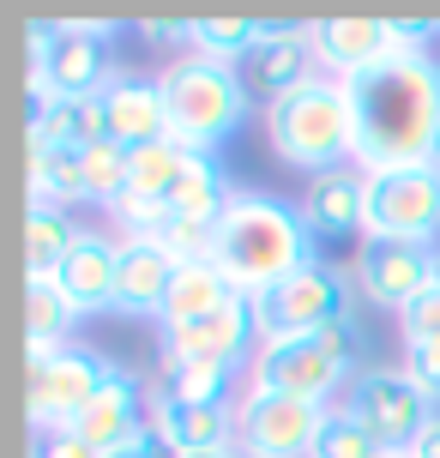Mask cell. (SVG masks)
I'll return each mask as SVG.
<instances>
[{
	"label": "cell",
	"instance_id": "obj_1",
	"mask_svg": "<svg viewBox=\"0 0 440 458\" xmlns=\"http://www.w3.org/2000/svg\"><path fill=\"white\" fill-rule=\"evenodd\" d=\"M356 97V169L440 163V61L428 48L393 43V55L350 79Z\"/></svg>",
	"mask_w": 440,
	"mask_h": 458
},
{
	"label": "cell",
	"instance_id": "obj_2",
	"mask_svg": "<svg viewBox=\"0 0 440 458\" xmlns=\"http://www.w3.org/2000/svg\"><path fill=\"white\" fill-rule=\"evenodd\" d=\"M211 266L230 277L235 296H266L290 284L296 272L320 266L314 259V229L301 217V206H283L272 193H235L224 217H217V253Z\"/></svg>",
	"mask_w": 440,
	"mask_h": 458
},
{
	"label": "cell",
	"instance_id": "obj_3",
	"mask_svg": "<svg viewBox=\"0 0 440 458\" xmlns=\"http://www.w3.org/2000/svg\"><path fill=\"white\" fill-rule=\"evenodd\" d=\"M266 133H272V151L308 175L350 169L356 163V97L344 79H308L266 109Z\"/></svg>",
	"mask_w": 440,
	"mask_h": 458
},
{
	"label": "cell",
	"instance_id": "obj_4",
	"mask_svg": "<svg viewBox=\"0 0 440 458\" xmlns=\"http://www.w3.org/2000/svg\"><path fill=\"white\" fill-rule=\"evenodd\" d=\"M157 91H163L169 139H175L182 151H211V145H224V139L241 127L248 103H254L248 85H241V72L224 67V61H206V55H193V48H187L175 67H163Z\"/></svg>",
	"mask_w": 440,
	"mask_h": 458
},
{
	"label": "cell",
	"instance_id": "obj_5",
	"mask_svg": "<svg viewBox=\"0 0 440 458\" xmlns=\"http://www.w3.org/2000/svg\"><path fill=\"white\" fill-rule=\"evenodd\" d=\"M362 368H356V326L332 320L308 338H259L248 392H283V398H308L326 404L332 392H350Z\"/></svg>",
	"mask_w": 440,
	"mask_h": 458
},
{
	"label": "cell",
	"instance_id": "obj_6",
	"mask_svg": "<svg viewBox=\"0 0 440 458\" xmlns=\"http://www.w3.org/2000/svg\"><path fill=\"white\" fill-rule=\"evenodd\" d=\"M344 411L356 416L368 435L386 440L393 453H410L417 435L435 422V398H428L404 368H362L344 392Z\"/></svg>",
	"mask_w": 440,
	"mask_h": 458
},
{
	"label": "cell",
	"instance_id": "obj_7",
	"mask_svg": "<svg viewBox=\"0 0 440 458\" xmlns=\"http://www.w3.org/2000/svg\"><path fill=\"white\" fill-rule=\"evenodd\" d=\"M248 308H254L259 338H308L332 320H350V277L338 266H308L290 284L254 296Z\"/></svg>",
	"mask_w": 440,
	"mask_h": 458
},
{
	"label": "cell",
	"instance_id": "obj_8",
	"mask_svg": "<svg viewBox=\"0 0 440 458\" xmlns=\"http://www.w3.org/2000/svg\"><path fill=\"white\" fill-rule=\"evenodd\" d=\"M115 368L91 356V350H55L48 362H30L24 374V398H30V428L37 435H55V428H72L79 416L91 411V398L109 386Z\"/></svg>",
	"mask_w": 440,
	"mask_h": 458
},
{
	"label": "cell",
	"instance_id": "obj_9",
	"mask_svg": "<svg viewBox=\"0 0 440 458\" xmlns=\"http://www.w3.org/2000/svg\"><path fill=\"white\" fill-rule=\"evenodd\" d=\"M362 182H368V235H393V242L440 235V163L374 169Z\"/></svg>",
	"mask_w": 440,
	"mask_h": 458
},
{
	"label": "cell",
	"instance_id": "obj_10",
	"mask_svg": "<svg viewBox=\"0 0 440 458\" xmlns=\"http://www.w3.org/2000/svg\"><path fill=\"white\" fill-rule=\"evenodd\" d=\"M326 428V404L283 398V392H248L235 411V453L241 458H314Z\"/></svg>",
	"mask_w": 440,
	"mask_h": 458
},
{
	"label": "cell",
	"instance_id": "obj_11",
	"mask_svg": "<svg viewBox=\"0 0 440 458\" xmlns=\"http://www.w3.org/2000/svg\"><path fill=\"white\" fill-rule=\"evenodd\" d=\"M254 350H259V326H254L248 296L224 301L217 314H199V320H187V326H163V362L235 374L241 362H254Z\"/></svg>",
	"mask_w": 440,
	"mask_h": 458
},
{
	"label": "cell",
	"instance_id": "obj_12",
	"mask_svg": "<svg viewBox=\"0 0 440 458\" xmlns=\"http://www.w3.org/2000/svg\"><path fill=\"white\" fill-rule=\"evenodd\" d=\"M356 284L362 296L404 314L422 290H435V242H393V235H362L356 248Z\"/></svg>",
	"mask_w": 440,
	"mask_h": 458
},
{
	"label": "cell",
	"instance_id": "obj_13",
	"mask_svg": "<svg viewBox=\"0 0 440 458\" xmlns=\"http://www.w3.org/2000/svg\"><path fill=\"white\" fill-rule=\"evenodd\" d=\"M151 435L163 440V453H224L235 446V411L230 404H199L151 380Z\"/></svg>",
	"mask_w": 440,
	"mask_h": 458
},
{
	"label": "cell",
	"instance_id": "obj_14",
	"mask_svg": "<svg viewBox=\"0 0 440 458\" xmlns=\"http://www.w3.org/2000/svg\"><path fill=\"white\" fill-rule=\"evenodd\" d=\"M308 61H314V43H308V24H266V37H259L248 55H241V85H248V97H259L266 109L278 103V97H290L296 85H308L314 72H308Z\"/></svg>",
	"mask_w": 440,
	"mask_h": 458
},
{
	"label": "cell",
	"instance_id": "obj_15",
	"mask_svg": "<svg viewBox=\"0 0 440 458\" xmlns=\"http://www.w3.org/2000/svg\"><path fill=\"white\" fill-rule=\"evenodd\" d=\"M182 277V259L151 242V235H121V277H115V308L121 314H140V320L163 326V308H169V290Z\"/></svg>",
	"mask_w": 440,
	"mask_h": 458
},
{
	"label": "cell",
	"instance_id": "obj_16",
	"mask_svg": "<svg viewBox=\"0 0 440 458\" xmlns=\"http://www.w3.org/2000/svg\"><path fill=\"white\" fill-rule=\"evenodd\" d=\"M308 43L320 55L326 79H362L393 55V19H320L308 24Z\"/></svg>",
	"mask_w": 440,
	"mask_h": 458
},
{
	"label": "cell",
	"instance_id": "obj_17",
	"mask_svg": "<svg viewBox=\"0 0 440 458\" xmlns=\"http://www.w3.org/2000/svg\"><path fill=\"white\" fill-rule=\"evenodd\" d=\"M115 277H121V242L85 229V235L72 242V253L61 259L55 284H61V296L72 301V314H109V308H115Z\"/></svg>",
	"mask_w": 440,
	"mask_h": 458
},
{
	"label": "cell",
	"instance_id": "obj_18",
	"mask_svg": "<svg viewBox=\"0 0 440 458\" xmlns=\"http://www.w3.org/2000/svg\"><path fill=\"white\" fill-rule=\"evenodd\" d=\"M301 217L314 229V242H338V235H368V182L362 169H326L301 193Z\"/></svg>",
	"mask_w": 440,
	"mask_h": 458
},
{
	"label": "cell",
	"instance_id": "obj_19",
	"mask_svg": "<svg viewBox=\"0 0 440 458\" xmlns=\"http://www.w3.org/2000/svg\"><path fill=\"white\" fill-rule=\"evenodd\" d=\"M103 37H109V24H55V43L37 61V67H48L55 97H85L115 79L109 61H103Z\"/></svg>",
	"mask_w": 440,
	"mask_h": 458
},
{
	"label": "cell",
	"instance_id": "obj_20",
	"mask_svg": "<svg viewBox=\"0 0 440 458\" xmlns=\"http://www.w3.org/2000/svg\"><path fill=\"white\" fill-rule=\"evenodd\" d=\"M103 109H109V139L140 151V145H157L169 139V121H163V91L157 79H133V72H115L103 85Z\"/></svg>",
	"mask_w": 440,
	"mask_h": 458
},
{
	"label": "cell",
	"instance_id": "obj_21",
	"mask_svg": "<svg viewBox=\"0 0 440 458\" xmlns=\"http://www.w3.org/2000/svg\"><path fill=\"white\" fill-rule=\"evenodd\" d=\"M24 163H30V206H72V199H91V187H85V151L48 145L43 133H30L24 139Z\"/></svg>",
	"mask_w": 440,
	"mask_h": 458
},
{
	"label": "cell",
	"instance_id": "obj_22",
	"mask_svg": "<svg viewBox=\"0 0 440 458\" xmlns=\"http://www.w3.org/2000/svg\"><path fill=\"white\" fill-rule=\"evenodd\" d=\"M30 133H43L48 145H72V151L103 145V139H109V109H103V91L48 97L43 109H30Z\"/></svg>",
	"mask_w": 440,
	"mask_h": 458
},
{
	"label": "cell",
	"instance_id": "obj_23",
	"mask_svg": "<svg viewBox=\"0 0 440 458\" xmlns=\"http://www.w3.org/2000/svg\"><path fill=\"white\" fill-rule=\"evenodd\" d=\"M72 301L61 296L55 277H24V356L30 362H48L55 350H67V332H72Z\"/></svg>",
	"mask_w": 440,
	"mask_h": 458
},
{
	"label": "cell",
	"instance_id": "obj_24",
	"mask_svg": "<svg viewBox=\"0 0 440 458\" xmlns=\"http://www.w3.org/2000/svg\"><path fill=\"white\" fill-rule=\"evenodd\" d=\"M187 163H193V151H182L175 139L140 145L133 163H127V199H140V206H169L175 187H182V175H187Z\"/></svg>",
	"mask_w": 440,
	"mask_h": 458
},
{
	"label": "cell",
	"instance_id": "obj_25",
	"mask_svg": "<svg viewBox=\"0 0 440 458\" xmlns=\"http://www.w3.org/2000/svg\"><path fill=\"white\" fill-rule=\"evenodd\" d=\"M79 235H85V229H72V217L61 206H30L24 211V272L30 277H55Z\"/></svg>",
	"mask_w": 440,
	"mask_h": 458
},
{
	"label": "cell",
	"instance_id": "obj_26",
	"mask_svg": "<svg viewBox=\"0 0 440 458\" xmlns=\"http://www.w3.org/2000/svg\"><path fill=\"white\" fill-rule=\"evenodd\" d=\"M224 301H235V290L211 259L206 266H182L175 290H169V308H163V326H187V320H199V314H217Z\"/></svg>",
	"mask_w": 440,
	"mask_h": 458
},
{
	"label": "cell",
	"instance_id": "obj_27",
	"mask_svg": "<svg viewBox=\"0 0 440 458\" xmlns=\"http://www.w3.org/2000/svg\"><path fill=\"white\" fill-rule=\"evenodd\" d=\"M266 37L259 19H193V55L206 61H224V67H241V55Z\"/></svg>",
	"mask_w": 440,
	"mask_h": 458
},
{
	"label": "cell",
	"instance_id": "obj_28",
	"mask_svg": "<svg viewBox=\"0 0 440 458\" xmlns=\"http://www.w3.org/2000/svg\"><path fill=\"white\" fill-rule=\"evenodd\" d=\"M314 458H398V453L380 435H368V428L338 404V411H326V428H320V440H314Z\"/></svg>",
	"mask_w": 440,
	"mask_h": 458
},
{
	"label": "cell",
	"instance_id": "obj_29",
	"mask_svg": "<svg viewBox=\"0 0 440 458\" xmlns=\"http://www.w3.org/2000/svg\"><path fill=\"white\" fill-rule=\"evenodd\" d=\"M127 163H133V151L115 145V139H103V145L85 151V187H91V206L115 211L121 199H127Z\"/></svg>",
	"mask_w": 440,
	"mask_h": 458
},
{
	"label": "cell",
	"instance_id": "obj_30",
	"mask_svg": "<svg viewBox=\"0 0 440 458\" xmlns=\"http://www.w3.org/2000/svg\"><path fill=\"white\" fill-rule=\"evenodd\" d=\"M230 380H235V374L187 368V362H163V374H157V386L182 392V398H199V404H230Z\"/></svg>",
	"mask_w": 440,
	"mask_h": 458
},
{
	"label": "cell",
	"instance_id": "obj_31",
	"mask_svg": "<svg viewBox=\"0 0 440 458\" xmlns=\"http://www.w3.org/2000/svg\"><path fill=\"white\" fill-rule=\"evenodd\" d=\"M404 374L428 398H440V338H404Z\"/></svg>",
	"mask_w": 440,
	"mask_h": 458
},
{
	"label": "cell",
	"instance_id": "obj_32",
	"mask_svg": "<svg viewBox=\"0 0 440 458\" xmlns=\"http://www.w3.org/2000/svg\"><path fill=\"white\" fill-rule=\"evenodd\" d=\"M398 332H404V338H440V290H422V296L398 314Z\"/></svg>",
	"mask_w": 440,
	"mask_h": 458
},
{
	"label": "cell",
	"instance_id": "obj_33",
	"mask_svg": "<svg viewBox=\"0 0 440 458\" xmlns=\"http://www.w3.org/2000/svg\"><path fill=\"white\" fill-rule=\"evenodd\" d=\"M30 458H103L79 428H55V435H37V453Z\"/></svg>",
	"mask_w": 440,
	"mask_h": 458
},
{
	"label": "cell",
	"instance_id": "obj_34",
	"mask_svg": "<svg viewBox=\"0 0 440 458\" xmlns=\"http://www.w3.org/2000/svg\"><path fill=\"white\" fill-rule=\"evenodd\" d=\"M140 30L151 37V43H187L193 48V19H145Z\"/></svg>",
	"mask_w": 440,
	"mask_h": 458
},
{
	"label": "cell",
	"instance_id": "obj_35",
	"mask_svg": "<svg viewBox=\"0 0 440 458\" xmlns=\"http://www.w3.org/2000/svg\"><path fill=\"white\" fill-rule=\"evenodd\" d=\"M404 458H440V416H435V422H428V428L417 435V446H410Z\"/></svg>",
	"mask_w": 440,
	"mask_h": 458
},
{
	"label": "cell",
	"instance_id": "obj_36",
	"mask_svg": "<svg viewBox=\"0 0 440 458\" xmlns=\"http://www.w3.org/2000/svg\"><path fill=\"white\" fill-rule=\"evenodd\" d=\"M109 458H169V453H163V440H157V435H140L133 446H121V453H109Z\"/></svg>",
	"mask_w": 440,
	"mask_h": 458
},
{
	"label": "cell",
	"instance_id": "obj_37",
	"mask_svg": "<svg viewBox=\"0 0 440 458\" xmlns=\"http://www.w3.org/2000/svg\"><path fill=\"white\" fill-rule=\"evenodd\" d=\"M175 458H241L235 446H224V453H175Z\"/></svg>",
	"mask_w": 440,
	"mask_h": 458
},
{
	"label": "cell",
	"instance_id": "obj_38",
	"mask_svg": "<svg viewBox=\"0 0 440 458\" xmlns=\"http://www.w3.org/2000/svg\"><path fill=\"white\" fill-rule=\"evenodd\" d=\"M435 290H440V248H435Z\"/></svg>",
	"mask_w": 440,
	"mask_h": 458
},
{
	"label": "cell",
	"instance_id": "obj_39",
	"mask_svg": "<svg viewBox=\"0 0 440 458\" xmlns=\"http://www.w3.org/2000/svg\"><path fill=\"white\" fill-rule=\"evenodd\" d=\"M398 458H404V453H398Z\"/></svg>",
	"mask_w": 440,
	"mask_h": 458
}]
</instances>
